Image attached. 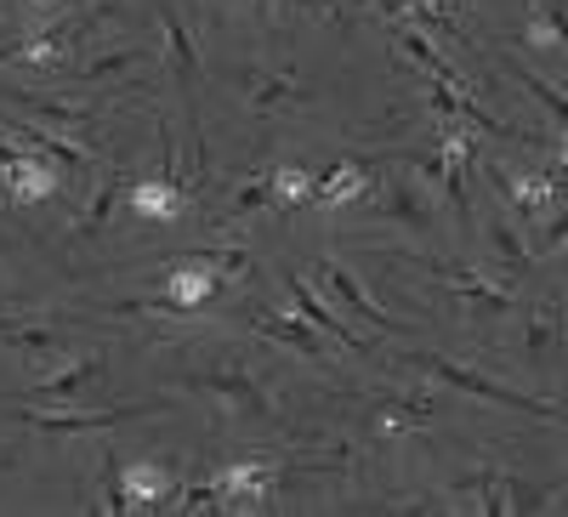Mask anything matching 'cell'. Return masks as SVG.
<instances>
[{
  "mask_svg": "<svg viewBox=\"0 0 568 517\" xmlns=\"http://www.w3.org/2000/svg\"><path fill=\"white\" fill-rule=\"evenodd\" d=\"M415 364H420L426 375H438V382H449L455 393H471V398L500 404V409H524V415H546V420H557V409H551V404H540V398H529V393H517V387L495 382V375H478L471 364H449V358H433V353H420Z\"/></svg>",
  "mask_w": 568,
  "mask_h": 517,
  "instance_id": "6da1fadb",
  "label": "cell"
},
{
  "mask_svg": "<svg viewBox=\"0 0 568 517\" xmlns=\"http://www.w3.org/2000/svg\"><path fill=\"white\" fill-rule=\"evenodd\" d=\"M273 489V460H233L211 478L216 511H262Z\"/></svg>",
  "mask_w": 568,
  "mask_h": 517,
  "instance_id": "7a4b0ae2",
  "label": "cell"
},
{
  "mask_svg": "<svg viewBox=\"0 0 568 517\" xmlns=\"http://www.w3.org/2000/svg\"><path fill=\"white\" fill-rule=\"evenodd\" d=\"M262 205H273V187H267V176H251L245 187H240V194H233V216H251V211H262Z\"/></svg>",
  "mask_w": 568,
  "mask_h": 517,
  "instance_id": "83f0119b",
  "label": "cell"
},
{
  "mask_svg": "<svg viewBox=\"0 0 568 517\" xmlns=\"http://www.w3.org/2000/svg\"><path fill=\"white\" fill-rule=\"evenodd\" d=\"M194 387L216 393L222 404H233L240 415H267V393H262L256 375H245V369H205V375H194Z\"/></svg>",
  "mask_w": 568,
  "mask_h": 517,
  "instance_id": "4fadbf2b",
  "label": "cell"
},
{
  "mask_svg": "<svg viewBox=\"0 0 568 517\" xmlns=\"http://www.w3.org/2000/svg\"><path fill=\"white\" fill-rule=\"evenodd\" d=\"M80 34H85V18H69V23L40 29V34L18 40V45H0V63H34V69H52V63L69 58V45H74Z\"/></svg>",
  "mask_w": 568,
  "mask_h": 517,
  "instance_id": "9c48e42d",
  "label": "cell"
},
{
  "mask_svg": "<svg viewBox=\"0 0 568 517\" xmlns=\"http://www.w3.org/2000/svg\"><path fill=\"white\" fill-rule=\"evenodd\" d=\"M313 278H318V285H324L329 296H336V307H342V313H353V318L375 324V331H387V336H398V331H404L398 318H387L382 307H375V296H369V291L358 285V278H353V273H347L342 262H329V256H318V262H313Z\"/></svg>",
  "mask_w": 568,
  "mask_h": 517,
  "instance_id": "277c9868",
  "label": "cell"
},
{
  "mask_svg": "<svg viewBox=\"0 0 568 517\" xmlns=\"http://www.w3.org/2000/svg\"><path fill=\"white\" fill-rule=\"evenodd\" d=\"M216 267H211V256H182V262H171V273H165V302H171V313H194V307H205L211 296H216Z\"/></svg>",
  "mask_w": 568,
  "mask_h": 517,
  "instance_id": "52a82bcc",
  "label": "cell"
},
{
  "mask_svg": "<svg viewBox=\"0 0 568 517\" xmlns=\"http://www.w3.org/2000/svg\"><path fill=\"white\" fill-rule=\"evenodd\" d=\"M251 331L267 336V342H278V347H291V353H302V358H313V364H336V342H324V331H313L307 318H291V313H256V318H251Z\"/></svg>",
  "mask_w": 568,
  "mask_h": 517,
  "instance_id": "8992f818",
  "label": "cell"
},
{
  "mask_svg": "<svg viewBox=\"0 0 568 517\" xmlns=\"http://www.w3.org/2000/svg\"><path fill=\"white\" fill-rule=\"evenodd\" d=\"M433 273L444 278V285L478 313V318H500L506 307H511V285L506 278H495V273H478V267H460V262H433Z\"/></svg>",
  "mask_w": 568,
  "mask_h": 517,
  "instance_id": "3957f363",
  "label": "cell"
},
{
  "mask_svg": "<svg viewBox=\"0 0 568 517\" xmlns=\"http://www.w3.org/2000/svg\"><path fill=\"white\" fill-rule=\"evenodd\" d=\"M382 216H387V222H409V227H426V222H433V205H426L420 182H387Z\"/></svg>",
  "mask_w": 568,
  "mask_h": 517,
  "instance_id": "44dd1931",
  "label": "cell"
},
{
  "mask_svg": "<svg viewBox=\"0 0 568 517\" xmlns=\"http://www.w3.org/2000/svg\"><path fill=\"white\" fill-rule=\"evenodd\" d=\"M0 176H7V194L18 205H40V200H52L63 187V165L45 160V154H29V149H18L7 165H0Z\"/></svg>",
  "mask_w": 568,
  "mask_h": 517,
  "instance_id": "5b68a950",
  "label": "cell"
},
{
  "mask_svg": "<svg viewBox=\"0 0 568 517\" xmlns=\"http://www.w3.org/2000/svg\"><path fill=\"white\" fill-rule=\"evenodd\" d=\"M546 342H551V318H546V313H535V318H529V353H535V358H546Z\"/></svg>",
  "mask_w": 568,
  "mask_h": 517,
  "instance_id": "4dcf8cb0",
  "label": "cell"
},
{
  "mask_svg": "<svg viewBox=\"0 0 568 517\" xmlns=\"http://www.w3.org/2000/svg\"><path fill=\"white\" fill-rule=\"evenodd\" d=\"M489 176H495V187H506V200L524 211L529 222H540L546 216V205H557V194H562V176H540V171H506L500 160L489 165Z\"/></svg>",
  "mask_w": 568,
  "mask_h": 517,
  "instance_id": "30bf717a",
  "label": "cell"
},
{
  "mask_svg": "<svg viewBox=\"0 0 568 517\" xmlns=\"http://www.w3.org/2000/svg\"><path fill=\"white\" fill-rule=\"evenodd\" d=\"M382 12H387V18H404V12H409V0H382Z\"/></svg>",
  "mask_w": 568,
  "mask_h": 517,
  "instance_id": "d6a6232c",
  "label": "cell"
},
{
  "mask_svg": "<svg viewBox=\"0 0 568 517\" xmlns=\"http://www.w3.org/2000/svg\"><path fill=\"white\" fill-rule=\"evenodd\" d=\"M409 12H426V18H444V23H455L460 0H409Z\"/></svg>",
  "mask_w": 568,
  "mask_h": 517,
  "instance_id": "f546056e",
  "label": "cell"
},
{
  "mask_svg": "<svg viewBox=\"0 0 568 517\" xmlns=\"http://www.w3.org/2000/svg\"><path fill=\"white\" fill-rule=\"evenodd\" d=\"M267 187H273V205H313V176L302 165H273Z\"/></svg>",
  "mask_w": 568,
  "mask_h": 517,
  "instance_id": "603a6c76",
  "label": "cell"
},
{
  "mask_svg": "<svg viewBox=\"0 0 568 517\" xmlns=\"http://www.w3.org/2000/svg\"><path fill=\"white\" fill-rule=\"evenodd\" d=\"M0 131L18 136V149H29V154H45L58 165H85V149L69 143V136H58V131H45V125H18L12 114H0Z\"/></svg>",
  "mask_w": 568,
  "mask_h": 517,
  "instance_id": "e0dca14e",
  "label": "cell"
},
{
  "mask_svg": "<svg viewBox=\"0 0 568 517\" xmlns=\"http://www.w3.org/2000/svg\"><path fill=\"white\" fill-rule=\"evenodd\" d=\"M131 216H136V222H154V227L176 222V216H182V187H176V176L131 182Z\"/></svg>",
  "mask_w": 568,
  "mask_h": 517,
  "instance_id": "2e32d148",
  "label": "cell"
},
{
  "mask_svg": "<svg viewBox=\"0 0 568 517\" xmlns=\"http://www.w3.org/2000/svg\"><path fill=\"white\" fill-rule=\"evenodd\" d=\"M40 7H58V0H40Z\"/></svg>",
  "mask_w": 568,
  "mask_h": 517,
  "instance_id": "836d02e7",
  "label": "cell"
},
{
  "mask_svg": "<svg viewBox=\"0 0 568 517\" xmlns=\"http://www.w3.org/2000/svg\"><path fill=\"white\" fill-rule=\"evenodd\" d=\"M489 251L500 256V273L495 278H511L517 273H529V251H524V240H517V227H506V222H489Z\"/></svg>",
  "mask_w": 568,
  "mask_h": 517,
  "instance_id": "7402d4cb",
  "label": "cell"
},
{
  "mask_svg": "<svg viewBox=\"0 0 568 517\" xmlns=\"http://www.w3.org/2000/svg\"><path fill=\"white\" fill-rule=\"evenodd\" d=\"M23 324H29V318H23V313H0V342H7V336H12V331H23Z\"/></svg>",
  "mask_w": 568,
  "mask_h": 517,
  "instance_id": "1f68e13d",
  "label": "cell"
},
{
  "mask_svg": "<svg viewBox=\"0 0 568 517\" xmlns=\"http://www.w3.org/2000/svg\"><path fill=\"white\" fill-rule=\"evenodd\" d=\"M136 63H149V45H120V52H109V58H91L85 63V85H103V80H114V74H125V69H136Z\"/></svg>",
  "mask_w": 568,
  "mask_h": 517,
  "instance_id": "d4e9b609",
  "label": "cell"
},
{
  "mask_svg": "<svg viewBox=\"0 0 568 517\" xmlns=\"http://www.w3.org/2000/svg\"><path fill=\"white\" fill-rule=\"evenodd\" d=\"M211 267H216V273H227V278H240V273L251 267V251H240V245H227V251H211Z\"/></svg>",
  "mask_w": 568,
  "mask_h": 517,
  "instance_id": "f1b7e54d",
  "label": "cell"
},
{
  "mask_svg": "<svg viewBox=\"0 0 568 517\" xmlns=\"http://www.w3.org/2000/svg\"><path fill=\"white\" fill-rule=\"evenodd\" d=\"M12 103L18 109H29L45 131H58V136H85L91 125H98V120H91V109H80V103H58V98H34V91H12Z\"/></svg>",
  "mask_w": 568,
  "mask_h": 517,
  "instance_id": "5bb4252c",
  "label": "cell"
},
{
  "mask_svg": "<svg viewBox=\"0 0 568 517\" xmlns=\"http://www.w3.org/2000/svg\"><path fill=\"white\" fill-rule=\"evenodd\" d=\"M160 404H136V409H80V415H52V409H23V420L34 433H52V438H74V433H103V427H120V420H136V415H154Z\"/></svg>",
  "mask_w": 568,
  "mask_h": 517,
  "instance_id": "ba28073f",
  "label": "cell"
},
{
  "mask_svg": "<svg viewBox=\"0 0 568 517\" xmlns=\"http://www.w3.org/2000/svg\"><path fill=\"white\" fill-rule=\"evenodd\" d=\"M529 40L540 45V52H546V45L557 52V45H562V0H535V18H529Z\"/></svg>",
  "mask_w": 568,
  "mask_h": 517,
  "instance_id": "484cf974",
  "label": "cell"
},
{
  "mask_svg": "<svg viewBox=\"0 0 568 517\" xmlns=\"http://www.w3.org/2000/svg\"><path fill=\"white\" fill-rule=\"evenodd\" d=\"M398 45H404V52H409V58H415V63H420L426 74H433L438 85H449V91H471V85H466V80L455 74V63H444V58L433 52V40H426L420 29H409V23H398Z\"/></svg>",
  "mask_w": 568,
  "mask_h": 517,
  "instance_id": "d6986e66",
  "label": "cell"
},
{
  "mask_svg": "<svg viewBox=\"0 0 568 517\" xmlns=\"http://www.w3.org/2000/svg\"><path fill=\"white\" fill-rule=\"evenodd\" d=\"M291 302H296V318H307L313 324V331H324L329 342H336L342 353H364V336H353L347 331V324L336 318V307H329L324 296H313L307 285H302V278H291Z\"/></svg>",
  "mask_w": 568,
  "mask_h": 517,
  "instance_id": "9a60e30c",
  "label": "cell"
},
{
  "mask_svg": "<svg viewBox=\"0 0 568 517\" xmlns=\"http://www.w3.org/2000/svg\"><path fill=\"white\" fill-rule=\"evenodd\" d=\"M369 187H375V176L364 171V165H336V171H329L324 182H313V200L318 205H353V200H364L369 194Z\"/></svg>",
  "mask_w": 568,
  "mask_h": 517,
  "instance_id": "ac0fdd59",
  "label": "cell"
},
{
  "mask_svg": "<svg viewBox=\"0 0 568 517\" xmlns=\"http://www.w3.org/2000/svg\"><path fill=\"white\" fill-rule=\"evenodd\" d=\"M160 29H165V45H171V63H176V74H182V91H194V80H200V52H194V34H187V23L165 7L160 12Z\"/></svg>",
  "mask_w": 568,
  "mask_h": 517,
  "instance_id": "ffe728a7",
  "label": "cell"
},
{
  "mask_svg": "<svg viewBox=\"0 0 568 517\" xmlns=\"http://www.w3.org/2000/svg\"><path fill=\"white\" fill-rule=\"evenodd\" d=\"M103 375V358L91 353V358H69L63 369H52L45 382L29 393V404H45V409H58V404H74L80 398V387H91Z\"/></svg>",
  "mask_w": 568,
  "mask_h": 517,
  "instance_id": "7c38bea8",
  "label": "cell"
},
{
  "mask_svg": "<svg viewBox=\"0 0 568 517\" xmlns=\"http://www.w3.org/2000/svg\"><path fill=\"white\" fill-rule=\"evenodd\" d=\"M171 489H176V478L165 473V466H154V460H136V466H125V473H120V489H114L109 511H131V506H160V500H165Z\"/></svg>",
  "mask_w": 568,
  "mask_h": 517,
  "instance_id": "8fae6325",
  "label": "cell"
},
{
  "mask_svg": "<svg viewBox=\"0 0 568 517\" xmlns=\"http://www.w3.org/2000/svg\"><path fill=\"white\" fill-rule=\"evenodd\" d=\"M245 98H251V109H278V103H291L296 98V85L284 80V74H262V69H245Z\"/></svg>",
  "mask_w": 568,
  "mask_h": 517,
  "instance_id": "cb8c5ba5",
  "label": "cell"
},
{
  "mask_svg": "<svg viewBox=\"0 0 568 517\" xmlns=\"http://www.w3.org/2000/svg\"><path fill=\"white\" fill-rule=\"evenodd\" d=\"M387 427H426L433 420V398H404V404H387L382 409Z\"/></svg>",
  "mask_w": 568,
  "mask_h": 517,
  "instance_id": "4316f807",
  "label": "cell"
}]
</instances>
